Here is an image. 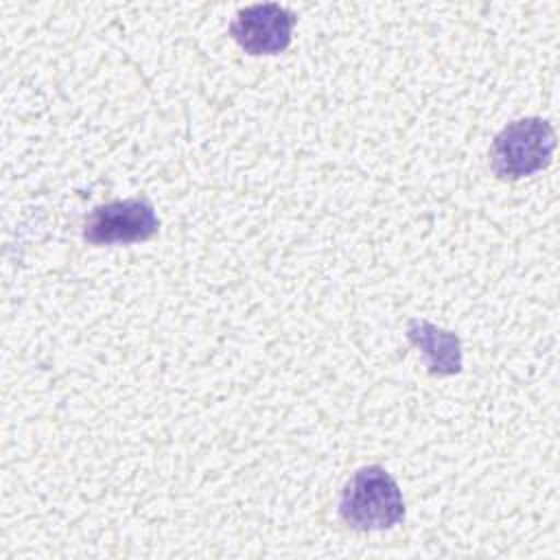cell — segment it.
I'll return each instance as SVG.
<instances>
[{
  "label": "cell",
  "instance_id": "4",
  "mask_svg": "<svg viewBox=\"0 0 560 560\" xmlns=\"http://www.w3.org/2000/svg\"><path fill=\"white\" fill-rule=\"evenodd\" d=\"M295 15L276 4L260 2L241 9L230 26L234 42L249 55H278L289 48Z\"/></svg>",
  "mask_w": 560,
  "mask_h": 560
},
{
  "label": "cell",
  "instance_id": "3",
  "mask_svg": "<svg viewBox=\"0 0 560 560\" xmlns=\"http://www.w3.org/2000/svg\"><path fill=\"white\" fill-rule=\"evenodd\" d=\"M158 228L160 219L153 203L144 197H133L96 206L83 223V238L92 245L136 243L151 238Z\"/></svg>",
  "mask_w": 560,
  "mask_h": 560
},
{
  "label": "cell",
  "instance_id": "2",
  "mask_svg": "<svg viewBox=\"0 0 560 560\" xmlns=\"http://www.w3.org/2000/svg\"><path fill=\"white\" fill-rule=\"evenodd\" d=\"M556 131L549 120L529 116L508 122L492 140L490 166L503 182H516L551 164Z\"/></svg>",
  "mask_w": 560,
  "mask_h": 560
},
{
  "label": "cell",
  "instance_id": "1",
  "mask_svg": "<svg viewBox=\"0 0 560 560\" xmlns=\"http://www.w3.org/2000/svg\"><path fill=\"white\" fill-rule=\"evenodd\" d=\"M341 521L361 532L389 529L405 518V501L396 479L383 466H363L343 486Z\"/></svg>",
  "mask_w": 560,
  "mask_h": 560
},
{
  "label": "cell",
  "instance_id": "5",
  "mask_svg": "<svg viewBox=\"0 0 560 560\" xmlns=\"http://www.w3.org/2000/svg\"><path fill=\"white\" fill-rule=\"evenodd\" d=\"M407 339L424 354L431 374L451 376L462 370V341L455 332L413 317L407 324Z\"/></svg>",
  "mask_w": 560,
  "mask_h": 560
}]
</instances>
